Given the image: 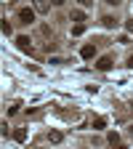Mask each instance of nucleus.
<instances>
[{"label":"nucleus","instance_id":"obj_1","mask_svg":"<svg viewBox=\"0 0 133 149\" xmlns=\"http://www.w3.org/2000/svg\"><path fill=\"white\" fill-rule=\"evenodd\" d=\"M35 13H37L35 8H19L16 16H19V22H22V24H32L35 22Z\"/></svg>","mask_w":133,"mask_h":149},{"label":"nucleus","instance_id":"obj_2","mask_svg":"<svg viewBox=\"0 0 133 149\" xmlns=\"http://www.w3.org/2000/svg\"><path fill=\"white\" fill-rule=\"evenodd\" d=\"M16 45H19V51H22V53H32V40H29L27 35H19V37H16Z\"/></svg>","mask_w":133,"mask_h":149},{"label":"nucleus","instance_id":"obj_3","mask_svg":"<svg viewBox=\"0 0 133 149\" xmlns=\"http://www.w3.org/2000/svg\"><path fill=\"white\" fill-rule=\"evenodd\" d=\"M32 8H35L37 13H48L51 3H48V0H32Z\"/></svg>","mask_w":133,"mask_h":149},{"label":"nucleus","instance_id":"obj_4","mask_svg":"<svg viewBox=\"0 0 133 149\" xmlns=\"http://www.w3.org/2000/svg\"><path fill=\"white\" fill-rule=\"evenodd\" d=\"M80 56H83V59H93V56H96V45H93V43L83 45L80 48Z\"/></svg>","mask_w":133,"mask_h":149},{"label":"nucleus","instance_id":"obj_5","mask_svg":"<svg viewBox=\"0 0 133 149\" xmlns=\"http://www.w3.org/2000/svg\"><path fill=\"white\" fill-rule=\"evenodd\" d=\"M101 72H107L109 67H112V56H101V59H99V64H96Z\"/></svg>","mask_w":133,"mask_h":149},{"label":"nucleus","instance_id":"obj_6","mask_svg":"<svg viewBox=\"0 0 133 149\" xmlns=\"http://www.w3.org/2000/svg\"><path fill=\"white\" fill-rule=\"evenodd\" d=\"M13 139H16L19 144H22V141H27V128H16V130H13Z\"/></svg>","mask_w":133,"mask_h":149},{"label":"nucleus","instance_id":"obj_7","mask_svg":"<svg viewBox=\"0 0 133 149\" xmlns=\"http://www.w3.org/2000/svg\"><path fill=\"white\" fill-rule=\"evenodd\" d=\"M61 139H64V136H61V130H48V141H51V144H59Z\"/></svg>","mask_w":133,"mask_h":149},{"label":"nucleus","instance_id":"obj_8","mask_svg":"<svg viewBox=\"0 0 133 149\" xmlns=\"http://www.w3.org/2000/svg\"><path fill=\"white\" fill-rule=\"evenodd\" d=\"M91 125H93V130H104V128H107V120H104V117H93Z\"/></svg>","mask_w":133,"mask_h":149},{"label":"nucleus","instance_id":"obj_9","mask_svg":"<svg viewBox=\"0 0 133 149\" xmlns=\"http://www.w3.org/2000/svg\"><path fill=\"white\" fill-rule=\"evenodd\" d=\"M101 24H104V29H112V27L117 24V19H115V16H104V19H101Z\"/></svg>","mask_w":133,"mask_h":149},{"label":"nucleus","instance_id":"obj_10","mask_svg":"<svg viewBox=\"0 0 133 149\" xmlns=\"http://www.w3.org/2000/svg\"><path fill=\"white\" fill-rule=\"evenodd\" d=\"M69 19H72V22H77V24H83V22H85V13H83V11H72Z\"/></svg>","mask_w":133,"mask_h":149},{"label":"nucleus","instance_id":"obj_11","mask_svg":"<svg viewBox=\"0 0 133 149\" xmlns=\"http://www.w3.org/2000/svg\"><path fill=\"white\" fill-rule=\"evenodd\" d=\"M107 141H109L112 146H117V144H120V133H117V130H112V133H107Z\"/></svg>","mask_w":133,"mask_h":149},{"label":"nucleus","instance_id":"obj_12","mask_svg":"<svg viewBox=\"0 0 133 149\" xmlns=\"http://www.w3.org/2000/svg\"><path fill=\"white\" fill-rule=\"evenodd\" d=\"M83 32H85V24H75V27H72V35H75V37L83 35Z\"/></svg>","mask_w":133,"mask_h":149},{"label":"nucleus","instance_id":"obj_13","mask_svg":"<svg viewBox=\"0 0 133 149\" xmlns=\"http://www.w3.org/2000/svg\"><path fill=\"white\" fill-rule=\"evenodd\" d=\"M13 32V27L8 24V19H3V35H11Z\"/></svg>","mask_w":133,"mask_h":149},{"label":"nucleus","instance_id":"obj_14","mask_svg":"<svg viewBox=\"0 0 133 149\" xmlns=\"http://www.w3.org/2000/svg\"><path fill=\"white\" fill-rule=\"evenodd\" d=\"M104 3H107V6H115V8H117V6H123V0H104Z\"/></svg>","mask_w":133,"mask_h":149},{"label":"nucleus","instance_id":"obj_15","mask_svg":"<svg viewBox=\"0 0 133 149\" xmlns=\"http://www.w3.org/2000/svg\"><path fill=\"white\" fill-rule=\"evenodd\" d=\"M80 6H83V8H88V6H93V0H80Z\"/></svg>","mask_w":133,"mask_h":149},{"label":"nucleus","instance_id":"obj_16","mask_svg":"<svg viewBox=\"0 0 133 149\" xmlns=\"http://www.w3.org/2000/svg\"><path fill=\"white\" fill-rule=\"evenodd\" d=\"M125 27H128V32L133 35V22H125Z\"/></svg>","mask_w":133,"mask_h":149},{"label":"nucleus","instance_id":"obj_17","mask_svg":"<svg viewBox=\"0 0 133 149\" xmlns=\"http://www.w3.org/2000/svg\"><path fill=\"white\" fill-rule=\"evenodd\" d=\"M51 3H53V6H64V0H51Z\"/></svg>","mask_w":133,"mask_h":149},{"label":"nucleus","instance_id":"obj_18","mask_svg":"<svg viewBox=\"0 0 133 149\" xmlns=\"http://www.w3.org/2000/svg\"><path fill=\"white\" fill-rule=\"evenodd\" d=\"M128 67H133V56H128Z\"/></svg>","mask_w":133,"mask_h":149},{"label":"nucleus","instance_id":"obj_19","mask_svg":"<svg viewBox=\"0 0 133 149\" xmlns=\"http://www.w3.org/2000/svg\"><path fill=\"white\" fill-rule=\"evenodd\" d=\"M130 136H133V125H130Z\"/></svg>","mask_w":133,"mask_h":149},{"label":"nucleus","instance_id":"obj_20","mask_svg":"<svg viewBox=\"0 0 133 149\" xmlns=\"http://www.w3.org/2000/svg\"><path fill=\"white\" fill-rule=\"evenodd\" d=\"M130 109H133V104H130Z\"/></svg>","mask_w":133,"mask_h":149}]
</instances>
